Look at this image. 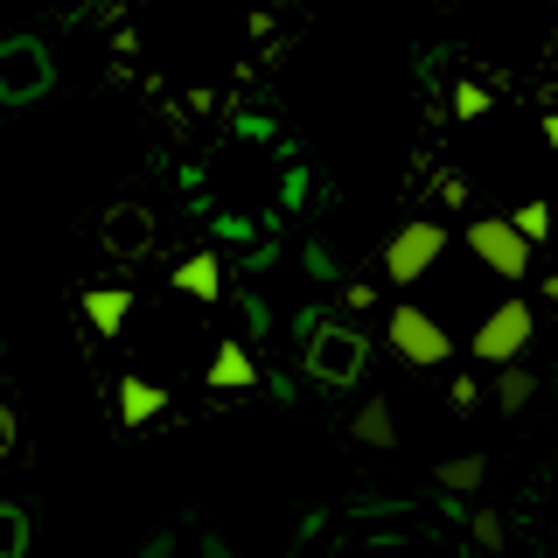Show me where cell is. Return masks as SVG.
<instances>
[{"label": "cell", "mask_w": 558, "mask_h": 558, "mask_svg": "<svg viewBox=\"0 0 558 558\" xmlns=\"http://www.w3.org/2000/svg\"><path fill=\"white\" fill-rule=\"evenodd\" d=\"M105 244H112V258H140L147 252V217H140V209H119V217L105 223Z\"/></svg>", "instance_id": "4fadbf2b"}, {"label": "cell", "mask_w": 558, "mask_h": 558, "mask_svg": "<svg viewBox=\"0 0 558 558\" xmlns=\"http://www.w3.org/2000/svg\"><path fill=\"white\" fill-rule=\"evenodd\" d=\"M545 293H551V301H558V272H545Z\"/></svg>", "instance_id": "603a6c76"}, {"label": "cell", "mask_w": 558, "mask_h": 558, "mask_svg": "<svg viewBox=\"0 0 558 558\" xmlns=\"http://www.w3.org/2000/svg\"><path fill=\"white\" fill-rule=\"evenodd\" d=\"M28 551V517L14 502H0V558H22Z\"/></svg>", "instance_id": "2e32d148"}, {"label": "cell", "mask_w": 558, "mask_h": 558, "mask_svg": "<svg viewBox=\"0 0 558 558\" xmlns=\"http://www.w3.org/2000/svg\"><path fill=\"white\" fill-rule=\"evenodd\" d=\"M468 531H475L482 551H502V517H496V510H475V523H468Z\"/></svg>", "instance_id": "e0dca14e"}, {"label": "cell", "mask_w": 558, "mask_h": 558, "mask_svg": "<svg viewBox=\"0 0 558 558\" xmlns=\"http://www.w3.org/2000/svg\"><path fill=\"white\" fill-rule=\"evenodd\" d=\"M209 384H217V391H252V384H258L252 349H244V342H223L217 356H209Z\"/></svg>", "instance_id": "ba28073f"}, {"label": "cell", "mask_w": 558, "mask_h": 558, "mask_svg": "<svg viewBox=\"0 0 558 558\" xmlns=\"http://www.w3.org/2000/svg\"><path fill=\"white\" fill-rule=\"evenodd\" d=\"M307 377L314 384H356L363 377V336H356V328H314Z\"/></svg>", "instance_id": "5b68a950"}, {"label": "cell", "mask_w": 558, "mask_h": 558, "mask_svg": "<svg viewBox=\"0 0 558 558\" xmlns=\"http://www.w3.org/2000/svg\"><path fill=\"white\" fill-rule=\"evenodd\" d=\"M0 92H8V98H35V92H43L35 49H14V57H0Z\"/></svg>", "instance_id": "7c38bea8"}, {"label": "cell", "mask_w": 558, "mask_h": 558, "mask_svg": "<svg viewBox=\"0 0 558 558\" xmlns=\"http://www.w3.org/2000/svg\"><path fill=\"white\" fill-rule=\"evenodd\" d=\"M391 356L412 363V371H440V363L453 356V336L433 322V307L398 301V307H391Z\"/></svg>", "instance_id": "6da1fadb"}, {"label": "cell", "mask_w": 558, "mask_h": 558, "mask_svg": "<svg viewBox=\"0 0 558 558\" xmlns=\"http://www.w3.org/2000/svg\"><path fill=\"white\" fill-rule=\"evenodd\" d=\"M488 461L482 453H453V461H440V488H482Z\"/></svg>", "instance_id": "5bb4252c"}, {"label": "cell", "mask_w": 558, "mask_h": 558, "mask_svg": "<svg viewBox=\"0 0 558 558\" xmlns=\"http://www.w3.org/2000/svg\"><path fill=\"white\" fill-rule=\"evenodd\" d=\"M531 336H537L531 301H502V307H488V314H482V328H475V356L488 363V371H502V363H517L523 349H531Z\"/></svg>", "instance_id": "3957f363"}, {"label": "cell", "mask_w": 558, "mask_h": 558, "mask_svg": "<svg viewBox=\"0 0 558 558\" xmlns=\"http://www.w3.org/2000/svg\"><path fill=\"white\" fill-rule=\"evenodd\" d=\"M545 140H551V147H558V112H551V119H545Z\"/></svg>", "instance_id": "7402d4cb"}, {"label": "cell", "mask_w": 558, "mask_h": 558, "mask_svg": "<svg viewBox=\"0 0 558 558\" xmlns=\"http://www.w3.org/2000/svg\"><path fill=\"white\" fill-rule=\"evenodd\" d=\"M453 405H461V412L482 405V384H475V377H453Z\"/></svg>", "instance_id": "d6986e66"}, {"label": "cell", "mask_w": 558, "mask_h": 558, "mask_svg": "<svg viewBox=\"0 0 558 558\" xmlns=\"http://www.w3.org/2000/svg\"><path fill=\"white\" fill-rule=\"evenodd\" d=\"M168 412V391L154 377H119V426H154Z\"/></svg>", "instance_id": "8992f818"}, {"label": "cell", "mask_w": 558, "mask_h": 558, "mask_svg": "<svg viewBox=\"0 0 558 558\" xmlns=\"http://www.w3.org/2000/svg\"><path fill=\"white\" fill-rule=\"evenodd\" d=\"M8 447H14V412L0 405V453H8Z\"/></svg>", "instance_id": "44dd1931"}, {"label": "cell", "mask_w": 558, "mask_h": 558, "mask_svg": "<svg viewBox=\"0 0 558 558\" xmlns=\"http://www.w3.org/2000/svg\"><path fill=\"white\" fill-rule=\"evenodd\" d=\"M174 293H189V301H223V258L189 252L182 266H174Z\"/></svg>", "instance_id": "52a82bcc"}, {"label": "cell", "mask_w": 558, "mask_h": 558, "mask_svg": "<svg viewBox=\"0 0 558 558\" xmlns=\"http://www.w3.org/2000/svg\"><path fill=\"white\" fill-rule=\"evenodd\" d=\"M440 203H468V182H461V174H440Z\"/></svg>", "instance_id": "ffe728a7"}, {"label": "cell", "mask_w": 558, "mask_h": 558, "mask_svg": "<svg viewBox=\"0 0 558 558\" xmlns=\"http://www.w3.org/2000/svg\"><path fill=\"white\" fill-rule=\"evenodd\" d=\"M440 252H447V223H433V217L398 223L391 244H384V279H391V287H412V279L433 272V258H440Z\"/></svg>", "instance_id": "7a4b0ae2"}, {"label": "cell", "mask_w": 558, "mask_h": 558, "mask_svg": "<svg viewBox=\"0 0 558 558\" xmlns=\"http://www.w3.org/2000/svg\"><path fill=\"white\" fill-rule=\"evenodd\" d=\"M453 112H461V119H482L488 112V92H482V84H453Z\"/></svg>", "instance_id": "ac0fdd59"}, {"label": "cell", "mask_w": 558, "mask_h": 558, "mask_svg": "<svg viewBox=\"0 0 558 558\" xmlns=\"http://www.w3.org/2000/svg\"><path fill=\"white\" fill-rule=\"evenodd\" d=\"M488 398H496L502 412H523V405L537 398V371H523V363H502V371H496V391H488Z\"/></svg>", "instance_id": "8fae6325"}, {"label": "cell", "mask_w": 558, "mask_h": 558, "mask_svg": "<svg viewBox=\"0 0 558 558\" xmlns=\"http://www.w3.org/2000/svg\"><path fill=\"white\" fill-rule=\"evenodd\" d=\"M468 252H475L488 272L523 279V272H531V258H537V244H531V238H517V231H510V217H475V223H468Z\"/></svg>", "instance_id": "277c9868"}, {"label": "cell", "mask_w": 558, "mask_h": 558, "mask_svg": "<svg viewBox=\"0 0 558 558\" xmlns=\"http://www.w3.org/2000/svg\"><path fill=\"white\" fill-rule=\"evenodd\" d=\"M510 231H517V238H531V244H537V238H551V203H517V209H510Z\"/></svg>", "instance_id": "9a60e30c"}, {"label": "cell", "mask_w": 558, "mask_h": 558, "mask_svg": "<svg viewBox=\"0 0 558 558\" xmlns=\"http://www.w3.org/2000/svg\"><path fill=\"white\" fill-rule=\"evenodd\" d=\"M126 307H133L126 287H92L84 293V322H92L98 336H119V328H126Z\"/></svg>", "instance_id": "30bf717a"}, {"label": "cell", "mask_w": 558, "mask_h": 558, "mask_svg": "<svg viewBox=\"0 0 558 558\" xmlns=\"http://www.w3.org/2000/svg\"><path fill=\"white\" fill-rule=\"evenodd\" d=\"M349 433H356V447H398V418H391V405L384 398H363L356 405V418H349Z\"/></svg>", "instance_id": "9c48e42d"}]
</instances>
